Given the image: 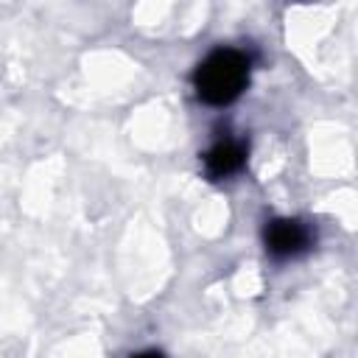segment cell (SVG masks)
I'll return each instance as SVG.
<instances>
[{
	"label": "cell",
	"instance_id": "obj_4",
	"mask_svg": "<svg viewBox=\"0 0 358 358\" xmlns=\"http://www.w3.org/2000/svg\"><path fill=\"white\" fill-rule=\"evenodd\" d=\"M131 358H165L159 350H143V352H134Z\"/></svg>",
	"mask_w": 358,
	"mask_h": 358
},
{
	"label": "cell",
	"instance_id": "obj_3",
	"mask_svg": "<svg viewBox=\"0 0 358 358\" xmlns=\"http://www.w3.org/2000/svg\"><path fill=\"white\" fill-rule=\"evenodd\" d=\"M246 143L243 140H235V137H227V140H218L215 145H210L204 151V173L218 182V179H227L232 173H238L243 165H246Z\"/></svg>",
	"mask_w": 358,
	"mask_h": 358
},
{
	"label": "cell",
	"instance_id": "obj_1",
	"mask_svg": "<svg viewBox=\"0 0 358 358\" xmlns=\"http://www.w3.org/2000/svg\"><path fill=\"white\" fill-rule=\"evenodd\" d=\"M249 84V56L238 48H215L193 70L196 95L207 106L232 103Z\"/></svg>",
	"mask_w": 358,
	"mask_h": 358
},
{
	"label": "cell",
	"instance_id": "obj_2",
	"mask_svg": "<svg viewBox=\"0 0 358 358\" xmlns=\"http://www.w3.org/2000/svg\"><path fill=\"white\" fill-rule=\"evenodd\" d=\"M263 243L271 257L288 260L313 246V232L299 218H271L263 229Z\"/></svg>",
	"mask_w": 358,
	"mask_h": 358
}]
</instances>
